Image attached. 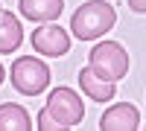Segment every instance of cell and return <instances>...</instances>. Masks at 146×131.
<instances>
[{"label":"cell","instance_id":"6da1fadb","mask_svg":"<svg viewBox=\"0 0 146 131\" xmlns=\"http://www.w3.org/2000/svg\"><path fill=\"white\" fill-rule=\"evenodd\" d=\"M114 23H117V12H114L111 3H105V0H88V3H82L73 12L70 29L79 41H94L100 35H105Z\"/></svg>","mask_w":146,"mask_h":131},{"label":"cell","instance_id":"7a4b0ae2","mask_svg":"<svg viewBox=\"0 0 146 131\" xmlns=\"http://www.w3.org/2000/svg\"><path fill=\"white\" fill-rule=\"evenodd\" d=\"M50 85V67L35 55H21L12 64V88L23 96H38Z\"/></svg>","mask_w":146,"mask_h":131},{"label":"cell","instance_id":"3957f363","mask_svg":"<svg viewBox=\"0 0 146 131\" xmlns=\"http://www.w3.org/2000/svg\"><path fill=\"white\" fill-rule=\"evenodd\" d=\"M88 64H91L102 79L117 82V79H123V76L129 73V53H126L117 41H102V44H96L94 50H91Z\"/></svg>","mask_w":146,"mask_h":131},{"label":"cell","instance_id":"277c9868","mask_svg":"<svg viewBox=\"0 0 146 131\" xmlns=\"http://www.w3.org/2000/svg\"><path fill=\"white\" fill-rule=\"evenodd\" d=\"M47 111H50L64 128H73L82 122L85 117V105H82V96L70 88H56L50 96H47Z\"/></svg>","mask_w":146,"mask_h":131},{"label":"cell","instance_id":"5b68a950","mask_svg":"<svg viewBox=\"0 0 146 131\" xmlns=\"http://www.w3.org/2000/svg\"><path fill=\"white\" fill-rule=\"evenodd\" d=\"M32 47H35V53H41V55H64L70 50V35L58 26V23L47 20L44 26H38L32 32Z\"/></svg>","mask_w":146,"mask_h":131},{"label":"cell","instance_id":"8992f818","mask_svg":"<svg viewBox=\"0 0 146 131\" xmlns=\"http://www.w3.org/2000/svg\"><path fill=\"white\" fill-rule=\"evenodd\" d=\"M137 125H140V114H137L135 105H129V102L111 105V108L102 114V120H100L102 131H135Z\"/></svg>","mask_w":146,"mask_h":131},{"label":"cell","instance_id":"52a82bcc","mask_svg":"<svg viewBox=\"0 0 146 131\" xmlns=\"http://www.w3.org/2000/svg\"><path fill=\"white\" fill-rule=\"evenodd\" d=\"M79 85H82V93H88L94 102H108V99L117 96L114 82L102 79L94 67H88V70H82V73H79Z\"/></svg>","mask_w":146,"mask_h":131},{"label":"cell","instance_id":"ba28073f","mask_svg":"<svg viewBox=\"0 0 146 131\" xmlns=\"http://www.w3.org/2000/svg\"><path fill=\"white\" fill-rule=\"evenodd\" d=\"M18 3H21V15L35 23L56 20L64 9V0H18Z\"/></svg>","mask_w":146,"mask_h":131},{"label":"cell","instance_id":"9c48e42d","mask_svg":"<svg viewBox=\"0 0 146 131\" xmlns=\"http://www.w3.org/2000/svg\"><path fill=\"white\" fill-rule=\"evenodd\" d=\"M23 41L21 20L12 12H0V53H15Z\"/></svg>","mask_w":146,"mask_h":131},{"label":"cell","instance_id":"30bf717a","mask_svg":"<svg viewBox=\"0 0 146 131\" xmlns=\"http://www.w3.org/2000/svg\"><path fill=\"white\" fill-rule=\"evenodd\" d=\"M29 128H32V120L23 105H15V102L0 105V131H29Z\"/></svg>","mask_w":146,"mask_h":131},{"label":"cell","instance_id":"8fae6325","mask_svg":"<svg viewBox=\"0 0 146 131\" xmlns=\"http://www.w3.org/2000/svg\"><path fill=\"white\" fill-rule=\"evenodd\" d=\"M35 125H38L41 131H67V128H64L62 122H58V120H56V117H53L50 111H47V108L38 114V122H35Z\"/></svg>","mask_w":146,"mask_h":131},{"label":"cell","instance_id":"7c38bea8","mask_svg":"<svg viewBox=\"0 0 146 131\" xmlns=\"http://www.w3.org/2000/svg\"><path fill=\"white\" fill-rule=\"evenodd\" d=\"M129 9H135V12H146V0H126Z\"/></svg>","mask_w":146,"mask_h":131},{"label":"cell","instance_id":"4fadbf2b","mask_svg":"<svg viewBox=\"0 0 146 131\" xmlns=\"http://www.w3.org/2000/svg\"><path fill=\"white\" fill-rule=\"evenodd\" d=\"M3 76H6V70H3V64H0V85H3Z\"/></svg>","mask_w":146,"mask_h":131},{"label":"cell","instance_id":"5bb4252c","mask_svg":"<svg viewBox=\"0 0 146 131\" xmlns=\"http://www.w3.org/2000/svg\"><path fill=\"white\" fill-rule=\"evenodd\" d=\"M0 12H3V9H0Z\"/></svg>","mask_w":146,"mask_h":131}]
</instances>
